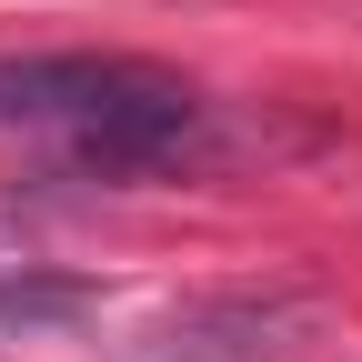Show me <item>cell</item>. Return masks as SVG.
<instances>
[{
  "instance_id": "6da1fadb",
  "label": "cell",
  "mask_w": 362,
  "mask_h": 362,
  "mask_svg": "<svg viewBox=\"0 0 362 362\" xmlns=\"http://www.w3.org/2000/svg\"><path fill=\"white\" fill-rule=\"evenodd\" d=\"M0 131L51 141L81 181H161L211 141V101L131 51H30L0 61Z\"/></svg>"
},
{
  "instance_id": "7a4b0ae2",
  "label": "cell",
  "mask_w": 362,
  "mask_h": 362,
  "mask_svg": "<svg viewBox=\"0 0 362 362\" xmlns=\"http://www.w3.org/2000/svg\"><path fill=\"white\" fill-rule=\"evenodd\" d=\"M282 332H292L282 302H192L141 362H272Z\"/></svg>"
}]
</instances>
